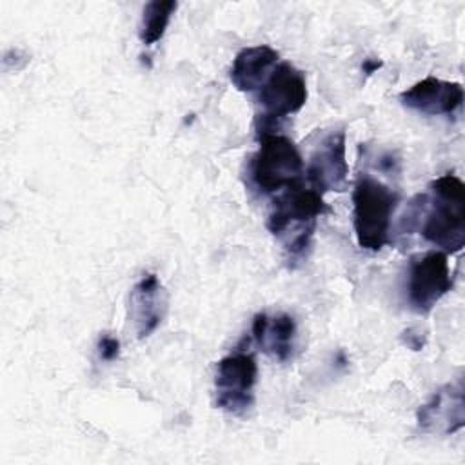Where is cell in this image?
<instances>
[{
    "label": "cell",
    "instance_id": "obj_1",
    "mask_svg": "<svg viewBox=\"0 0 465 465\" xmlns=\"http://www.w3.org/2000/svg\"><path fill=\"white\" fill-rule=\"evenodd\" d=\"M429 189L430 194L411 200L405 213L407 231L420 227L421 236L441 252H460L465 245V183L447 173L432 180Z\"/></svg>",
    "mask_w": 465,
    "mask_h": 465
},
{
    "label": "cell",
    "instance_id": "obj_2",
    "mask_svg": "<svg viewBox=\"0 0 465 465\" xmlns=\"http://www.w3.org/2000/svg\"><path fill=\"white\" fill-rule=\"evenodd\" d=\"M327 211L323 194L309 185H294L276 194L265 225L280 242L287 260L302 262L307 258L318 218Z\"/></svg>",
    "mask_w": 465,
    "mask_h": 465
},
{
    "label": "cell",
    "instance_id": "obj_3",
    "mask_svg": "<svg viewBox=\"0 0 465 465\" xmlns=\"http://www.w3.org/2000/svg\"><path fill=\"white\" fill-rule=\"evenodd\" d=\"M398 193L371 174H360L352 189V227L358 245L378 252L389 242Z\"/></svg>",
    "mask_w": 465,
    "mask_h": 465
},
{
    "label": "cell",
    "instance_id": "obj_4",
    "mask_svg": "<svg viewBox=\"0 0 465 465\" xmlns=\"http://www.w3.org/2000/svg\"><path fill=\"white\" fill-rule=\"evenodd\" d=\"M305 163L294 142L278 131L258 133V149L249 162L252 185L265 193H282L303 183Z\"/></svg>",
    "mask_w": 465,
    "mask_h": 465
},
{
    "label": "cell",
    "instance_id": "obj_5",
    "mask_svg": "<svg viewBox=\"0 0 465 465\" xmlns=\"http://www.w3.org/2000/svg\"><path fill=\"white\" fill-rule=\"evenodd\" d=\"M262 113L256 116V133L276 131L280 120L298 113L307 102L305 74L291 62H278L263 85L256 91Z\"/></svg>",
    "mask_w": 465,
    "mask_h": 465
},
{
    "label": "cell",
    "instance_id": "obj_6",
    "mask_svg": "<svg viewBox=\"0 0 465 465\" xmlns=\"http://www.w3.org/2000/svg\"><path fill=\"white\" fill-rule=\"evenodd\" d=\"M258 365L251 352L234 351L216 365V407L232 416H243L254 405Z\"/></svg>",
    "mask_w": 465,
    "mask_h": 465
},
{
    "label": "cell",
    "instance_id": "obj_7",
    "mask_svg": "<svg viewBox=\"0 0 465 465\" xmlns=\"http://www.w3.org/2000/svg\"><path fill=\"white\" fill-rule=\"evenodd\" d=\"M450 287L452 276L445 252L430 251L411 260L407 280V302L411 311L429 314Z\"/></svg>",
    "mask_w": 465,
    "mask_h": 465
},
{
    "label": "cell",
    "instance_id": "obj_8",
    "mask_svg": "<svg viewBox=\"0 0 465 465\" xmlns=\"http://www.w3.org/2000/svg\"><path fill=\"white\" fill-rule=\"evenodd\" d=\"M303 176L307 185L320 194L327 191H343L349 178V163L345 156V131L329 133L309 156Z\"/></svg>",
    "mask_w": 465,
    "mask_h": 465
},
{
    "label": "cell",
    "instance_id": "obj_9",
    "mask_svg": "<svg viewBox=\"0 0 465 465\" xmlns=\"http://www.w3.org/2000/svg\"><path fill=\"white\" fill-rule=\"evenodd\" d=\"M463 380L441 385L425 401L418 412V427L427 434L449 436L463 429L465 425V398H463Z\"/></svg>",
    "mask_w": 465,
    "mask_h": 465
},
{
    "label": "cell",
    "instance_id": "obj_10",
    "mask_svg": "<svg viewBox=\"0 0 465 465\" xmlns=\"http://www.w3.org/2000/svg\"><path fill=\"white\" fill-rule=\"evenodd\" d=\"M167 291L154 272L143 274L129 292V318L138 340L149 338L167 314Z\"/></svg>",
    "mask_w": 465,
    "mask_h": 465
},
{
    "label": "cell",
    "instance_id": "obj_11",
    "mask_svg": "<svg viewBox=\"0 0 465 465\" xmlns=\"http://www.w3.org/2000/svg\"><path fill=\"white\" fill-rule=\"evenodd\" d=\"M403 107L425 116H450L463 104V87L460 82H449L427 76L400 94Z\"/></svg>",
    "mask_w": 465,
    "mask_h": 465
},
{
    "label": "cell",
    "instance_id": "obj_12",
    "mask_svg": "<svg viewBox=\"0 0 465 465\" xmlns=\"http://www.w3.org/2000/svg\"><path fill=\"white\" fill-rule=\"evenodd\" d=\"M251 334L254 343L276 361H289L296 349V322L287 312H258L252 318Z\"/></svg>",
    "mask_w": 465,
    "mask_h": 465
},
{
    "label": "cell",
    "instance_id": "obj_13",
    "mask_svg": "<svg viewBox=\"0 0 465 465\" xmlns=\"http://www.w3.org/2000/svg\"><path fill=\"white\" fill-rule=\"evenodd\" d=\"M280 54L271 45H251L243 47L232 60L229 80L242 93H256L274 65Z\"/></svg>",
    "mask_w": 465,
    "mask_h": 465
},
{
    "label": "cell",
    "instance_id": "obj_14",
    "mask_svg": "<svg viewBox=\"0 0 465 465\" xmlns=\"http://www.w3.org/2000/svg\"><path fill=\"white\" fill-rule=\"evenodd\" d=\"M176 7L178 4L173 0H153L145 4L140 24V40L145 45L156 44L165 35V29Z\"/></svg>",
    "mask_w": 465,
    "mask_h": 465
},
{
    "label": "cell",
    "instance_id": "obj_15",
    "mask_svg": "<svg viewBox=\"0 0 465 465\" xmlns=\"http://www.w3.org/2000/svg\"><path fill=\"white\" fill-rule=\"evenodd\" d=\"M96 349H98V358L102 361H114L120 356V340L111 334H102Z\"/></svg>",
    "mask_w": 465,
    "mask_h": 465
},
{
    "label": "cell",
    "instance_id": "obj_16",
    "mask_svg": "<svg viewBox=\"0 0 465 465\" xmlns=\"http://www.w3.org/2000/svg\"><path fill=\"white\" fill-rule=\"evenodd\" d=\"M381 65H383V62L378 60V58H365L363 64H361V71H363L367 76H371V74L376 73Z\"/></svg>",
    "mask_w": 465,
    "mask_h": 465
}]
</instances>
